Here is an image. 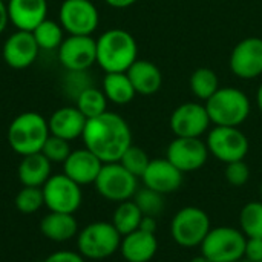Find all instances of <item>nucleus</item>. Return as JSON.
I'll use <instances>...</instances> for the list:
<instances>
[{
  "label": "nucleus",
  "mask_w": 262,
  "mask_h": 262,
  "mask_svg": "<svg viewBox=\"0 0 262 262\" xmlns=\"http://www.w3.org/2000/svg\"><path fill=\"white\" fill-rule=\"evenodd\" d=\"M230 69L244 80L259 77L262 74V38L247 37L241 40L230 54Z\"/></svg>",
  "instance_id": "obj_15"
},
{
  "label": "nucleus",
  "mask_w": 262,
  "mask_h": 262,
  "mask_svg": "<svg viewBox=\"0 0 262 262\" xmlns=\"http://www.w3.org/2000/svg\"><path fill=\"white\" fill-rule=\"evenodd\" d=\"M40 232L54 243H66L78 233V223L72 213L49 212L40 221Z\"/></svg>",
  "instance_id": "obj_24"
},
{
  "label": "nucleus",
  "mask_w": 262,
  "mask_h": 262,
  "mask_svg": "<svg viewBox=\"0 0 262 262\" xmlns=\"http://www.w3.org/2000/svg\"><path fill=\"white\" fill-rule=\"evenodd\" d=\"M81 138L84 147L103 163L120 161L123 154L132 146V132L127 121L109 111L88 120Z\"/></svg>",
  "instance_id": "obj_1"
},
{
  "label": "nucleus",
  "mask_w": 262,
  "mask_h": 262,
  "mask_svg": "<svg viewBox=\"0 0 262 262\" xmlns=\"http://www.w3.org/2000/svg\"><path fill=\"white\" fill-rule=\"evenodd\" d=\"M43 262H86V258L80 255L78 252L71 250H60L49 255Z\"/></svg>",
  "instance_id": "obj_37"
},
{
  "label": "nucleus",
  "mask_w": 262,
  "mask_h": 262,
  "mask_svg": "<svg viewBox=\"0 0 262 262\" xmlns=\"http://www.w3.org/2000/svg\"><path fill=\"white\" fill-rule=\"evenodd\" d=\"M103 164L104 163L89 149H77L72 150L68 160L63 163V173L77 184L88 186L95 183Z\"/></svg>",
  "instance_id": "obj_18"
},
{
  "label": "nucleus",
  "mask_w": 262,
  "mask_h": 262,
  "mask_svg": "<svg viewBox=\"0 0 262 262\" xmlns=\"http://www.w3.org/2000/svg\"><path fill=\"white\" fill-rule=\"evenodd\" d=\"M49 135L46 118L32 111L17 115L8 127V143L20 157L41 152Z\"/></svg>",
  "instance_id": "obj_3"
},
{
  "label": "nucleus",
  "mask_w": 262,
  "mask_h": 262,
  "mask_svg": "<svg viewBox=\"0 0 262 262\" xmlns=\"http://www.w3.org/2000/svg\"><path fill=\"white\" fill-rule=\"evenodd\" d=\"M190 89L195 97L207 101L220 89V81L215 71L209 68H198L190 77Z\"/></svg>",
  "instance_id": "obj_29"
},
{
  "label": "nucleus",
  "mask_w": 262,
  "mask_h": 262,
  "mask_svg": "<svg viewBox=\"0 0 262 262\" xmlns=\"http://www.w3.org/2000/svg\"><path fill=\"white\" fill-rule=\"evenodd\" d=\"M224 175H226V180H227L229 184H232L235 187H241L249 181L250 169H249V166H247V163L244 160L233 161V163H229L226 166Z\"/></svg>",
  "instance_id": "obj_35"
},
{
  "label": "nucleus",
  "mask_w": 262,
  "mask_h": 262,
  "mask_svg": "<svg viewBox=\"0 0 262 262\" xmlns=\"http://www.w3.org/2000/svg\"><path fill=\"white\" fill-rule=\"evenodd\" d=\"M209 215L195 206H187L178 210L170 221L172 239L184 249H195L203 244L210 232Z\"/></svg>",
  "instance_id": "obj_6"
},
{
  "label": "nucleus",
  "mask_w": 262,
  "mask_h": 262,
  "mask_svg": "<svg viewBox=\"0 0 262 262\" xmlns=\"http://www.w3.org/2000/svg\"><path fill=\"white\" fill-rule=\"evenodd\" d=\"M206 144L209 152L226 164L244 160L250 149L244 132L229 126H215L209 132Z\"/></svg>",
  "instance_id": "obj_9"
},
{
  "label": "nucleus",
  "mask_w": 262,
  "mask_h": 262,
  "mask_svg": "<svg viewBox=\"0 0 262 262\" xmlns=\"http://www.w3.org/2000/svg\"><path fill=\"white\" fill-rule=\"evenodd\" d=\"M103 92L107 101L115 104H127L135 97V89L126 72H109L103 78Z\"/></svg>",
  "instance_id": "obj_25"
},
{
  "label": "nucleus",
  "mask_w": 262,
  "mask_h": 262,
  "mask_svg": "<svg viewBox=\"0 0 262 262\" xmlns=\"http://www.w3.org/2000/svg\"><path fill=\"white\" fill-rule=\"evenodd\" d=\"M235 262H247L246 259H239V261H235Z\"/></svg>",
  "instance_id": "obj_44"
},
{
  "label": "nucleus",
  "mask_w": 262,
  "mask_h": 262,
  "mask_svg": "<svg viewBox=\"0 0 262 262\" xmlns=\"http://www.w3.org/2000/svg\"><path fill=\"white\" fill-rule=\"evenodd\" d=\"M75 106L88 120H91L107 111V98L103 91L91 86L78 94L75 98Z\"/></svg>",
  "instance_id": "obj_27"
},
{
  "label": "nucleus",
  "mask_w": 262,
  "mask_h": 262,
  "mask_svg": "<svg viewBox=\"0 0 262 262\" xmlns=\"http://www.w3.org/2000/svg\"><path fill=\"white\" fill-rule=\"evenodd\" d=\"M259 193H261V196H262V184L259 186Z\"/></svg>",
  "instance_id": "obj_43"
},
{
  "label": "nucleus",
  "mask_w": 262,
  "mask_h": 262,
  "mask_svg": "<svg viewBox=\"0 0 262 262\" xmlns=\"http://www.w3.org/2000/svg\"><path fill=\"white\" fill-rule=\"evenodd\" d=\"M134 35L124 29H109L97 40V63L106 72H127L138 60Z\"/></svg>",
  "instance_id": "obj_2"
},
{
  "label": "nucleus",
  "mask_w": 262,
  "mask_h": 262,
  "mask_svg": "<svg viewBox=\"0 0 262 262\" xmlns=\"http://www.w3.org/2000/svg\"><path fill=\"white\" fill-rule=\"evenodd\" d=\"M51 172L52 163L41 152H38L21 157L17 169V177L21 186L43 187L45 183L51 178Z\"/></svg>",
  "instance_id": "obj_22"
},
{
  "label": "nucleus",
  "mask_w": 262,
  "mask_h": 262,
  "mask_svg": "<svg viewBox=\"0 0 262 262\" xmlns=\"http://www.w3.org/2000/svg\"><path fill=\"white\" fill-rule=\"evenodd\" d=\"M58 60L66 71H88L97 63V40L91 35H69L58 48Z\"/></svg>",
  "instance_id": "obj_13"
},
{
  "label": "nucleus",
  "mask_w": 262,
  "mask_h": 262,
  "mask_svg": "<svg viewBox=\"0 0 262 262\" xmlns=\"http://www.w3.org/2000/svg\"><path fill=\"white\" fill-rule=\"evenodd\" d=\"M210 117L206 106L200 103H184L170 115V129L175 137L201 138L210 126Z\"/></svg>",
  "instance_id": "obj_14"
},
{
  "label": "nucleus",
  "mask_w": 262,
  "mask_h": 262,
  "mask_svg": "<svg viewBox=\"0 0 262 262\" xmlns=\"http://www.w3.org/2000/svg\"><path fill=\"white\" fill-rule=\"evenodd\" d=\"M183 175L184 173L178 170L167 158H155L150 160L141 180L146 187L161 195H169L181 187Z\"/></svg>",
  "instance_id": "obj_17"
},
{
  "label": "nucleus",
  "mask_w": 262,
  "mask_h": 262,
  "mask_svg": "<svg viewBox=\"0 0 262 262\" xmlns=\"http://www.w3.org/2000/svg\"><path fill=\"white\" fill-rule=\"evenodd\" d=\"M41 189L45 196V206L49 209V212L74 215L81 206V186L72 181L64 173L51 175V178L45 183Z\"/></svg>",
  "instance_id": "obj_10"
},
{
  "label": "nucleus",
  "mask_w": 262,
  "mask_h": 262,
  "mask_svg": "<svg viewBox=\"0 0 262 262\" xmlns=\"http://www.w3.org/2000/svg\"><path fill=\"white\" fill-rule=\"evenodd\" d=\"M141 218H143L141 210L132 200H129V201L118 203L117 209L114 210L111 223L120 232V235L124 236L140 229Z\"/></svg>",
  "instance_id": "obj_26"
},
{
  "label": "nucleus",
  "mask_w": 262,
  "mask_h": 262,
  "mask_svg": "<svg viewBox=\"0 0 262 262\" xmlns=\"http://www.w3.org/2000/svg\"><path fill=\"white\" fill-rule=\"evenodd\" d=\"M244 259L247 262L262 261V238H247L244 249Z\"/></svg>",
  "instance_id": "obj_36"
},
{
  "label": "nucleus",
  "mask_w": 262,
  "mask_h": 262,
  "mask_svg": "<svg viewBox=\"0 0 262 262\" xmlns=\"http://www.w3.org/2000/svg\"><path fill=\"white\" fill-rule=\"evenodd\" d=\"M239 227L246 238H262V201L247 203L241 209Z\"/></svg>",
  "instance_id": "obj_30"
},
{
  "label": "nucleus",
  "mask_w": 262,
  "mask_h": 262,
  "mask_svg": "<svg viewBox=\"0 0 262 262\" xmlns=\"http://www.w3.org/2000/svg\"><path fill=\"white\" fill-rule=\"evenodd\" d=\"M3 2H8V0H3Z\"/></svg>",
  "instance_id": "obj_45"
},
{
  "label": "nucleus",
  "mask_w": 262,
  "mask_h": 262,
  "mask_svg": "<svg viewBox=\"0 0 262 262\" xmlns=\"http://www.w3.org/2000/svg\"><path fill=\"white\" fill-rule=\"evenodd\" d=\"M256 103H258V107H259V111L262 112V84L259 86L258 92H256Z\"/></svg>",
  "instance_id": "obj_41"
},
{
  "label": "nucleus",
  "mask_w": 262,
  "mask_h": 262,
  "mask_svg": "<svg viewBox=\"0 0 262 262\" xmlns=\"http://www.w3.org/2000/svg\"><path fill=\"white\" fill-rule=\"evenodd\" d=\"M94 186L104 200L123 203L134 198L138 190V178L124 169L118 161L104 163Z\"/></svg>",
  "instance_id": "obj_8"
},
{
  "label": "nucleus",
  "mask_w": 262,
  "mask_h": 262,
  "mask_svg": "<svg viewBox=\"0 0 262 262\" xmlns=\"http://www.w3.org/2000/svg\"><path fill=\"white\" fill-rule=\"evenodd\" d=\"M126 74L130 78L135 92L141 95H152L158 92L163 84L161 71L149 60H137Z\"/></svg>",
  "instance_id": "obj_23"
},
{
  "label": "nucleus",
  "mask_w": 262,
  "mask_h": 262,
  "mask_svg": "<svg viewBox=\"0 0 262 262\" xmlns=\"http://www.w3.org/2000/svg\"><path fill=\"white\" fill-rule=\"evenodd\" d=\"M158 252V239L155 233L135 230L121 238L120 253L127 262H149Z\"/></svg>",
  "instance_id": "obj_21"
},
{
  "label": "nucleus",
  "mask_w": 262,
  "mask_h": 262,
  "mask_svg": "<svg viewBox=\"0 0 262 262\" xmlns=\"http://www.w3.org/2000/svg\"><path fill=\"white\" fill-rule=\"evenodd\" d=\"M6 8L9 21L18 31L32 32L43 20H46L48 14L46 0H8Z\"/></svg>",
  "instance_id": "obj_19"
},
{
  "label": "nucleus",
  "mask_w": 262,
  "mask_h": 262,
  "mask_svg": "<svg viewBox=\"0 0 262 262\" xmlns=\"http://www.w3.org/2000/svg\"><path fill=\"white\" fill-rule=\"evenodd\" d=\"M261 262H262V261H261Z\"/></svg>",
  "instance_id": "obj_46"
},
{
  "label": "nucleus",
  "mask_w": 262,
  "mask_h": 262,
  "mask_svg": "<svg viewBox=\"0 0 262 262\" xmlns=\"http://www.w3.org/2000/svg\"><path fill=\"white\" fill-rule=\"evenodd\" d=\"M63 31L64 29L61 28L60 23L46 18L32 31V35L40 49L52 51V49H58L60 45L63 43V40H64Z\"/></svg>",
  "instance_id": "obj_28"
},
{
  "label": "nucleus",
  "mask_w": 262,
  "mask_h": 262,
  "mask_svg": "<svg viewBox=\"0 0 262 262\" xmlns=\"http://www.w3.org/2000/svg\"><path fill=\"white\" fill-rule=\"evenodd\" d=\"M15 207L25 215H32L45 206V196L41 187L23 186L15 195Z\"/></svg>",
  "instance_id": "obj_32"
},
{
  "label": "nucleus",
  "mask_w": 262,
  "mask_h": 262,
  "mask_svg": "<svg viewBox=\"0 0 262 262\" xmlns=\"http://www.w3.org/2000/svg\"><path fill=\"white\" fill-rule=\"evenodd\" d=\"M206 109L215 126L239 127L250 115V101L236 88H220L206 101Z\"/></svg>",
  "instance_id": "obj_4"
},
{
  "label": "nucleus",
  "mask_w": 262,
  "mask_h": 262,
  "mask_svg": "<svg viewBox=\"0 0 262 262\" xmlns=\"http://www.w3.org/2000/svg\"><path fill=\"white\" fill-rule=\"evenodd\" d=\"M9 23V17H8V8H6V2L0 0V34L6 29Z\"/></svg>",
  "instance_id": "obj_39"
},
{
  "label": "nucleus",
  "mask_w": 262,
  "mask_h": 262,
  "mask_svg": "<svg viewBox=\"0 0 262 262\" xmlns=\"http://www.w3.org/2000/svg\"><path fill=\"white\" fill-rule=\"evenodd\" d=\"M207 144L201 138L175 137L169 144L166 158L183 173L200 170L209 158Z\"/></svg>",
  "instance_id": "obj_12"
},
{
  "label": "nucleus",
  "mask_w": 262,
  "mask_h": 262,
  "mask_svg": "<svg viewBox=\"0 0 262 262\" xmlns=\"http://www.w3.org/2000/svg\"><path fill=\"white\" fill-rule=\"evenodd\" d=\"M132 201L138 206V209L141 210L143 215L147 216H158L161 215V212L164 210V195L149 189V187H141L135 192Z\"/></svg>",
  "instance_id": "obj_31"
},
{
  "label": "nucleus",
  "mask_w": 262,
  "mask_h": 262,
  "mask_svg": "<svg viewBox=\"0 0 262 262\" xmlns=\"http://www.w3.org/2000/svg\"><path fill=\"white\" fill-rule=\"evenodd\" d=\"M246 235L230 226L210 229L203 241L201 253L212 262H235L244 259Z\"/></svg>",
  "instance_id": "obj_7"
},
{
  "label": "nucleus",
  "mask_w": 262,
  "mask_h": 262,
  "mask_svg": "<svg viewBox=\"0 0 262 262\" xmlns=\"http://www.w3.org/2000/svg\"><path fill=\"white\" fill-rule=\"evenodd\" d=\"M121 235L107 221L88 224L77 236V252L86 259H106L120 250Z\"/></svg>",
  "instance_id": "obj_5"
},
{
  "label": "nucleus",
  "mask_w": 262,
  "mask_h": 262,
  "mask_svg": "<svg viewBox=\"0 0 262 262\" xmlns=\"http://www.w3.org/2000/svg\"><path fill=\"white\" fill-rule=\"evenodd\" d=\"M98 21V9L91 0H64L60 6V25L69 35H92Z\"/></svg>",
  "instance_id": "obj_11"
},
{
  "label": "nucleus",
  "mask_w": 262,
  "mask_h": 262,
  "mask_svg": "<svg viewBox=\"0 0 262 262\" xmlns=\"http://www.w3.org/2000/svg\"><path fill=\"white\" fill-rule=\"evenodd\" d=\"M140 230H144V232H149V233H155L157 232V218L155 216L143 215L141 223H140Z\"/></svg>",
  "instance_id": "obj_38"
},
{
  "label": "nucleus",
  "mask_w": 262,
  "mask_h": 262,
  "mask_svg": "<svg viewBox=\"0 0 262 262\" xmlns=\"http://www.w3.org/2000/svg\"><path fill=\"white\" fill-rule=\"evenodd\" d=\"M40 48L29 31H15L3 45V60L12 69H26L38 57Z\"/></svg>",
  "instance_id": "obj_16"
},
{
  "label": "nucleus",
  "mask_w": 262,
  "mask_h": 262,
  "mask_svg": "<svg viewBox=\"0 0 262 262\" xmlns=\"http://www.w3.org/2000/svg\"><path fill=\"white\" fill-rule=\"evenodd\" d=\"M189 262H212V261H210L209 258H206V256H204V255L201 253V255H198V256L192 258V259H190Z\"/></svg>",
  "instance_id": "obj_42"
},
{
  "label": "nucleus",
  "mask_w": 262,
  "mask_h": 262,
  "mask_svg": "<svg viewBox=\"0 0 262 262\" xmlns=\"http://www.w3.org/2000/svg\"><path fill=\"white\" fill-rule=\"evenodd\" d=\"M72 149L69 146V141L58 138L55 135H49L46 143L43 144L41 154L51 161V163H64L68 157L71 155Z\"/></svg>",
  "instance_id": "obj_34"
},
{
  "label": "nucleus",
  "mask_w": 262,
  "mask_h": 262,
  "mask_svg": "<svg viewBox=\"0 0 262 262\" xmlns=\"http://www.w3.org/2000/svg\"><path fill=\"white\" fill-rule=\"evenodd\" d=\"M88 118L77 109V106H64L57 109L48 120L51 135L66 141L77 140L83 135Z\"/></svg>",
  "instance_id": "obj_20"
},
{
  "label": "nucleus",
  "mask_w": 262,
  "mask_h": 262,
  "mask_svg": "<svg viewBox=\"0 0 262 262\" xmlns=\"http://www.w3.org/2000/svg\"><path fill=\"white\" fill-rule=\"evenodd\" d=\"M109 6L117 8V9H123V8H129L134 3H137V0H104Z\"/></svg>",
  "instance_id": "obj_40"
},
{
  "label": "nucleus",
  "mask_w": 262,
  "mask_h": 262,
  "mask_svg": "<svg viewBox=\"0 0 262 262\" xmlns=\"http://www.w3.org/2000/svg\"><path fill=\"white\" fill-rule=\"evenodd\" d=\"M124 169H127L132 175H135L137 178H141L150 163V158L149 155L146 154L144 149L138 147V146H130L124 154L123 157L120 158L118 161Z\"/></svg>",
  "instance_id": "obj_33"
}]
</instances>
